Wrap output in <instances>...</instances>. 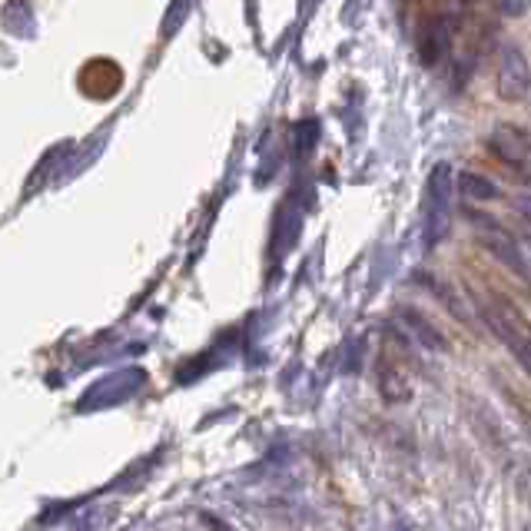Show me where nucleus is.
I'll use <instances>...</instances> for the list:
<instances>
[{
	"mask_svg": "<svg viewBox=\"0 0 531 531\" xmlns=\"http://www.w3.org/2000/svg\"><path fill=\"white\" fill-rule=\"evenodd\" d=\"M425 196H429V210H425V243L439 246L449 236L452 226V166L439 163L425 183Z\"/></svg>",
	"mask_w": 531,
	"mask_h": 531,
	"instance_id": "f257e3e1",
	"label": "nucleus"
},
{
	"mask_svg": "<svg viewBox=\"0 0 531 531\" xmlns=\"http://www.w3.org/2000/svg\"><path fill=\"white\" fill-rule=\"evenodd\" d=\"M468 223L478 229V236H482V246L492 253L498 263L508 266L518 279H528V259H525V249L522 243L508 233V226H502L498 220L485 213H468Z\"/></svg>",
	"mask_w": 531,
	"mask_h": 531,
	"instance_id": "f03ea898",
	"label": "nucleus"
},
{
	"mask_svg": "<svg viewBox=\"0 0 531 531\" xmlns=\"http://www.w3.org/2000/svg\"><path fill=\"white\" fill-rule=\"evenodd\" d=\"M482 316H485V326L492 329L498 339H502V346L512 349L518 366L528 369L531 366V346H528L525 322L518 316H512L508 306H498V303H482Z\"/></svg>",
	"mask_w": 531,
	"mask_h": 531,
	"instance_id": "7ed1b4c3",
	"label": "nucleus"
},
{
	"mask_svg": "<svg viewBox=\"0 0 531 531\" xmlns=\"http://www.w3.org/2000/svg\"><path fill=\"white\" fill-rule=\"evenodd\" d=\"M143 382H147V372L143 369H123V372H113V376L100 379L93 389L80 399V409H103V405H120L127 402L133 392L143 389Z\"/></svg>",
	"mask_w": 531,
	"mask_h": 531,
	"instance_id": "20e7f679",
	"label": "nucleus"
},
{
	"mask_svg": "<svg viewBox=\"0 0 531 531\" xmlns=\"http://www.w3.org/2000/svg\"><path fill=\"white\" fill-rule=\"evenodd\" d=\"M123 87V70L113 64V60H90L87 67L80 70V90L93 100H110L117 97Z\"/></svg>",
	"mask_w": 531,
	"mask_h": 531,
	"instance_id": "39448f33",
	"label": "nucleus"
},
{
	"mask_svg": "<svg viewBox=\"0 0 531 531\" xmlns=\"http://www.w3.org/2000/svg\"><path fill=\"white\" fill-rule=\"evenodd\" d=\"M488 150H492L505 166H512L522 180L528 176V133L525 130H518V127L495 130L492 140H488Z\"/></svg>",
	"mask_w": 531,
	"mask_h": 531,
	"instance_id": "423d86ee",
	"label": "nucleus"
},
{
	"mask_svg": "<svg viewBox=\"0 0 531 531\" xmlns=\"http://www.w3.org/2000/svg\"><path fill=\"white\" fill-rule=\"evenodd\" d=\"M498 90H502L505 100L528 97V60L518 50H505L502 70H498Z\"/></svg>",
	"mask_w": 531,
	"mask_h": 531,
	"instance_id": "0eeeda50",
	"label": "nucleus"
},
{
	"mask_svg": "<svg viewBox=\"0 0 531 531\" xmlns=\"http://www.w3.org/2000/svg\"><path fill=\"white\" fill-rule=\"evenodd\" d=\"M452 47V20L449 17H435L432 24H425V34L419 40V54L425 67L442 64V57H449Z\"/></svg>",
	"mask_w": 531,
	"mask_h": 531,
	"instance_id": "6e6552de",
	"label": "nucleus"
},
{
	"mask_svg": "<svg viewBox=\"0 0 531 531\" xmlns=\"http://www.w3.org/2000/svg\"><path fill=\"white\" fill-rule=\"evenodd\" d=\"M296 236H299V210H293V203H286V206H279L276 223H273V243H276L273 253H276V259L289 253V246L296 243Z\"/></svg>",
	"mask_w": 531,
	"mask_h": 531,
	"instance_id": "1a4fd4ad",
	"label": "nucleus"
},
{
	"mask_svg": "<svg viewBox=\"0 0 531 531\" xmlns=\"http://www.w3.org/2000/svg\"><path fill=\"white\" fill-rule=\"evenodd\" d=\"M0 20H4V27L17 37H27L30 30H34V14H30V7L24 4V0H10V4L4 7V14H0Z\"/></svg>",
	"mask_w": 531,
	"mask_h": 531,
	"instance_id": "9d476101",
	"label": "nucleus"
},
{
	"mask_svg": "<svg viewBox=\"0 0 531 531\" xmlns=\"http://www.w3.org/2000/svg\"><path fill=\"white\" fill-rule=\"evenodd\" d=\"M458 186H462L465 196H472V200H498V186L492 180H485V176L478 173H462L458 176Z\"/></svg>",
	"mask_w": 531,
	"mask_h": 531,
	"instance_id": "9b49d317",
	"label": "nucleus"
},
{
	"mask_svg": "<svg viewBox=\"0 0 531 531\" xmlns=\"http://www.w3.org/2000/svg\"><path fill=\"white\" fill-rule=\"evenodd\" d=\"M405 319H409V326L415 329V336H419V339L425 342V346H432V349L445 352V339L429 326V322H425V319L419 316V312H409V309H405Z\"/></svg>",
	"mask_w": 531,
	"mask_h": 531,
	"instance_id": "f8f14e48",
	"label": "nucleus"
},
{
	"mask_svg": "<svg viewBox=\"0 0 531 531\" xmlns=\"http://www.w3.org/2000/svg\"><path fill=\"white\" fill-rule=\"evenodd\" d=\"M316 133H319L316 120L299 123V127H296V140H293V150H296L299 156H306L312 147H316Z\"/></svg>",
	"mask_w": 531,
	"mask_h": 531,
	"instance_id": "ddd939ff",
	"label": "nucleus"
},
{
	"mask_svg": "<svg viewBox=\"0 0 531 531\" xmlns=\"http://www.w3.org/2000/svg\"><path fill=\"white\" fill-rule=\"evenodd\" d=\"M193 7V0H173V7H170V14H166V34H176L180 30V24L186 20V10Z\"/></svg>",
	"mask_w": 531,
	"mask_h": 531,
	"instance_id": "4468645a",
	"label": "nucleus"
}]
</instances>
